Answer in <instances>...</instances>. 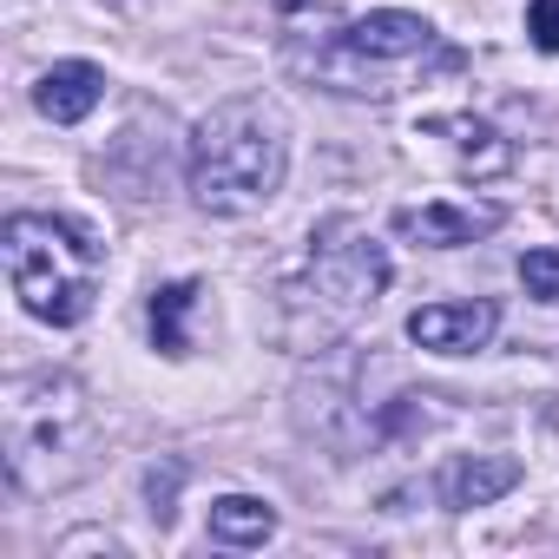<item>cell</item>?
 Returning a JSON list of instances; mask_svg holds the SVG:
<instances>
[{
    "instance_id": "6da1fadb",
    "label": "cell",
    "mask_w": 559,
    "mask_h": 559,
    "mask_svg": "<svg viewBox=\"0 0 559 559\" xmlns=\"http://www.w3.org/2000/svg\"><path fill=\"white\" fill-rule=\"evenodd\" d=\"M290 139L270 99H224L191 132V198L211 217H250L284 191Z\"/></svg>"
},
{
    "instance_id": "7a4b0ae2",
    "label": "cell",
    "mask_w": 559,
    "mask_h": 559,
    "mask_svg": "<svg viewBox=\"0 0 559 559\" xmlns=\"http://www.w3.org/2000/svg\"><path fill=\"white\" fill-rule=\"evenodd\" d=\"M8 243V276H14V297L27 317L53 323V330H73L86 323L93 297H99V243L67 224V217H40V211H21L0 230Z\"/></svg>"
},
{
    "instance_id": "3957f363",
    "label": "cell",
    "mask_w": 559,
    "mask_h": 559,
    "mask_svg": "<svg viewBox=\"0 0 559 559\" xmlns=\"http://www.w3.org/2000/svg\"><path fill=\"white\" fill-rule=\"evenodd\" d=\"M93 448V408L73 376H21L8 389V474L14 487L53 493L73 474H86Z\"/></svg>"
},
{
    "instance_id": "277c9868",
    "label": "cell",
    "mask_w": 559,
    "mask_h": 559,
    "mask_svg": "<svg viewBox=\"0 0 559 559\" xmlns=\"http://www.w3.org/2000/svg\"><path fill=\"white\" fill-rule=\"evenodd\" d=\"M415 152H421L428 165H441L448 178H500V171L513 165L507 139H500L487 119H474V112L421 119V126H415Z\"/></svg>"
},
{
    "instance_id": "5b68a950",
    "label": "cell",
    "mask_w": 559,
    "mask_h": 559,
    "mask_svg": "<svg viewBox=\"0 0 559 559\" xmlns=\"http://www.w3.org/2000/svg\"><path fill=\"white\" fill-rule=\"evenodd\" d=\"M493 330H500V304H487V297H474V304H428V310L408 317V336L421 349H435V356H474V349L493 343Z\"/></svg>"
},
{
    "instance_id": "8992f818",
    "label": "cell",
    "mask_w": 559,
    "mask_h": 559,
    "mask_svg": "<svg viewBox=\"0 0 559 559\" xmlns=\"http://www.w3.org/2000/svg\"><path fill=\"white\" fill-rule=\"evenodd\" d=\"M435 47V27L421 14H402V8H382V14H362L349 34H343V53L349 60H369V67H395V60H415Z\"/></svg>"
},
{
    "instance_id": "52a82bcc",
    "label": "cell",
    "mask_w": 559,
    "mask_h": 559,
    "mask_svg": "<svg viewBox=\"0 0 559 559\" xmlns=\"http://www.w3.org/2000/svg\"><path fill=\"white\" fill-rule=\"evenodd\" d=\"M395 230L415 237L421 250H454V243H474L487 230H500V204H454V198H435L421 211H395Z\"/></svg>"
},
{
    "instance_id": "ba28073f",
    "label": "cell",
    "mask_w": 559,
    "mask_h": 559,
    "mask_svg": "<svg viewBox=\"0 0 559 559\" xmlns=\"http://www.w3.org/2000/svg\"><path fill=\"white\" fill-rule=\"evenodd\" d=\"M317 284H323L343 310H362V304H376V290L389 284V263H382L376 243H330L323 263H317Z\"/></svg>"
},
{
    "instance_id": "9c48e42d",
    "label": "cell",
    "mask_w": 559,
    "mask_h": 559,
    "mask_svg": "<svg viewBox=\"0 0 559 559\" xmlns=\"http://www.w3.org/2000/svg\"><path fill=\"white\" fill-rule=\"evenodd\" d=\"M99 99H106V73H99L93 60H60V67H47L40 86H34V106H40L53 126H80Z\"/></svg>"
},
{
    "instance_id": "30bf717a",
    "label": "cell",
    "mask_w": 559,
    "mask_h": 559,
    "mask_svg": "<svg viewBox=\"0 0 559 559\" xmlns=\"http://www.w3.org/2000/svg\"><path fill=\"white\" fill-rule=\"evenodd\" d=\"M513 480H520V461H507V454H467V461L441 467V500H448L454 513H467V507H493Z\"/></svg>"
},
{
    "instance_id": "8fae6325",
    "label": "cell",
    "mask_w": 559,
    "mask_h": 559,
    "mask_svg": "<svg viewBox=\"0 0 559 559\" xmlns=\"http://www.w3.org/2000/svg\"><path fill=\"white\" fill-rule=\"evenodd\" d=\"M270 533H276V513H270L263 500H250V493L211 500V539H217V546H263Z\"/></svg>"
},
{
    "instance_id": "7c38bea8",
    "label": "cell",
    "mask_w": 559,
    "mask_h": 559,
    "mask_svg": "<svg viewBox=\"0 0 559 559\" xmlns=\"http://www.w3.org/2000/svg\"><path fill=\"white\" fill-rule=\"evenodd\" d=\"M198 310V284H165L158 297H152V343L165 349V356H185L191 349V336H185V317Z\"/></svg>"
},
{
    "instance_id": "4fadbf2b",
    "label": "cell",
    "mask_w": 559,
    "mask_h": 559,
    "mask_svg": "<svg viewBox=\"0 0 559 559\" xmlns=\"http://www.w3.org/2000/svg\"><path fill=\"white\" fill-rule=\"evenodd\" d=\"M520 284H526V297L559 304V243H539V250L520 257Z\"/></svg>"
},
{
    "instance_id": "5bb4252c",
    "label": "cell",
    "mask_w": 559,
    "mask_h": 559,
    "mask_svg": "<svg viewBox=\"0 0 559 559\" xmlns=\"http://www.w3.org/2000/svg\"><path fill=\"white\" fill-rule=\"evenodd\" d=\"M526 34L539 53H559V0H533L526 8Z\"/></svg>"
}]
</instances>
